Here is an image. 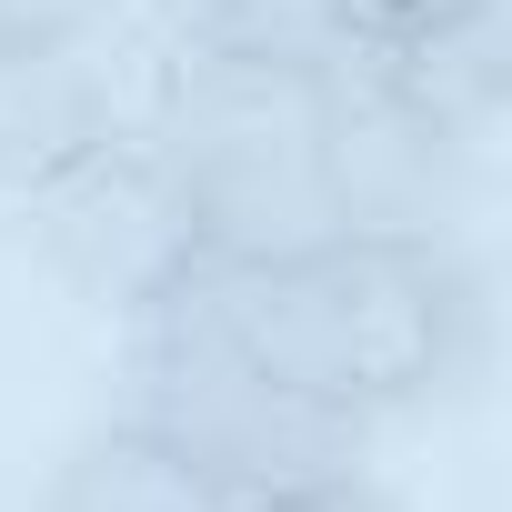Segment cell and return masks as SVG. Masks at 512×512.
<instances>
[{"label": "cell", "instance_id": "cell-2", "mask_svg": "<svg viewBox=\"0 0 512 512\" xmlns=\"http://www.w3.org/2000/svg\"><path fill=\"white\" fill-rule=\"evenodd\" d=\"M131 422L171 442L221 512H262L292 492H322L372 462V422L262 372L171 272L161 302L131 312Z\"/></svg>", "mask_w": 512, "mask_h": 512}, {"label": "cell", "instance_id": "cell-5", "mask_svg": "<svg viewBox=\"0 0 512 512\" xmlns=\"http://www.w3.org/2000/svg\"><path fill=\"white\" fill-rule=\"evenodd\" d=\"M31 211V251L51 262L61 292H81L91 312H141L171 292V272L191 262V221L151 161L141 131H111L101 151H81L71 171H51L41 191H21Z\"/></svg>", "mask_w": 512, "mask_h": 512}, {"label": "cell", "instance_id": "cell-7", "mask_svg": "<svg viewBox=\"0 0 512 512\" xmlns=\"http://www.w3.org/2000/svg\"><path fill=\"white\" fill-rule=\"evenodd\" d=\"M121 131V91L91 61V41H41V51H0V191H41L81 151Z\"/></svg>", "mask_w": 512, "mask_h": 512}, {"label": "cell", "instance_id": "cell-8", "mask_svg": "<svg viewBox=\"0 0 512 512\" xmlns=\"http://www.w3.org/2000/svg\"><path fill=\"white\" fill-rule=\"evenodd\" d=\"M41 512H221V502L171 442H151L141 422H101L51 462Z\"/></svg>", "mask_w": 512, "mask_h": 512}, {"label": "cell", "instance_id": "cell-6", "mask_svg": "<svg viewBox=\"0 0 512 512\" xmlns=\"http://www.w3.org/2000/svg\"><path fill=\"white\" fill-rule=\"evenodd\" d=\"M362 51L382 61L392 91H412L472 151L502 131V101H512V0H412V11H362Z\"/></svg>", "mask_w": 512, "mask_h": 512}, {"label": "cell", "instance_id": "cell-10", "mask_svg": "<svg viewBox=\"0 0 512 512\" xmlns=\"http://www.w3.org/2000/svg\"><path fill=\"white\" fill-rule=\"evenodd\" d=\"M262 512H402L372 472H342V482H322V492H292V502H262Z\"/></svg>", "mask_w": 512, "mask_h": 512}, {"label": "cell", "instance_id": "cell-3", "mask_svg": "<svg viewBox=\"0 0 512 512\" xmlns=\"http://www.w3.org/2000/svg\"><path fill=\"white\" fill-rule=\"evenodd\" d=\"M141 141H151V161L191 221V251H211V262H272V251L332 241L322 81L312 71L181 51Z\"/></svg>", "mask_w": 512, "mask_h": 512}, {"label": "cell", "instance_id": "cell-9", "mask_svg": "<svg viewBox=\"0 0 512 512\" xmlns=\"http://www.w3.org/2000/svg\"><path fill=\"white\" fill-rule=\"evenodd\" d=\"M181 51L272 61V71H332L362 41V0H171Z\"/></svg>", "mask_w": 512, "mask_h": 512}, {"label": "cell", "instance_id": "cell-4", "mask_svg": "<svg viewBox=\"0 0 512 512\" xmlns=\"http://www.w3.org/2000/svg\"><path fill=\"white\" fill-rule=\"evenodd\" d=\"M322 81V191H332V231L362 241H462L482 151L462 131H442L412 91L382 81V61L352 41Z\"/></svg>", "mask_w": 512, "mask_h": 512}, {"label": "cell", "instance_id": "cell-1", "mask_svg": "<svg viewBox=\"0 0 512 512\" xmlns=\"http://www.w3.org/2000/svg\"><path fill=\"white\" fill-rule=\"evenodd\" d=\"M181 292L262 362L362 422L462 402L492 372V282L462 241H362L332 231L272 262L191 251Z\"/></svg>", "mask_w": 512, "mask_h": 512}]
</instances>
